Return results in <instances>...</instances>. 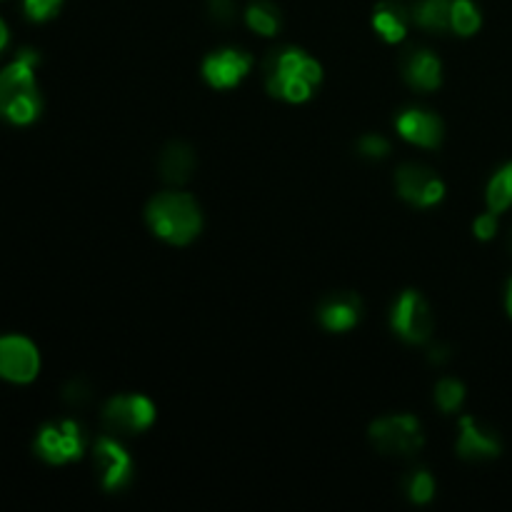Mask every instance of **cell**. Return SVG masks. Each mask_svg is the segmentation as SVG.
Listing matches in <instances>:
<instances>
[{
	"mask_svg": "<svg viewBox=\"0 0 512 512\" xmlns=\"http://www.w3.org/2000/svg\"><path fill=\"white\" fill-rule=\"evenodd\" d=\"M263 73L268 93L288 103H305L323 80V68L318 60L300 48L270 50L268 58L263 60Z\"/></svg>",
	"mask_w": 512,
	"mask_h": 512,
	"instance_id": "obj_1",
	"label": "cell"
},
{
	"mask_svg": "<svg viewBox=\"0 0 512 512\" xmlns=\"http://www.w3.org/2000/svg\"><path fill=\"white\" fill-rule=\"evenodd\" d=\"M35 50H20L18 58L0 70V118L13 125H28L38 120L43 110L38 83H35Z\"/></svg>",
	"mask_w": 512,
	"mask_h": 512,
	"instance_id": "obj_2",
	"label": "cell"
},
{
	"mask_svg": "<svg viewBox=\"0 0 512 512\" xmlns=\"http://www.w3.org/2000/svg\"><path fill=\"white\" fill-rule=\"evenodd\" d=\"M145 220L160 240L170 245H188L203 230V213L188 193H158L145 208Z\"/></svg>",
	"mask_w": 512,
	"mask_h": 512,
	"instance_id": "obj_3",
	"label": "cell"
},
{
	"mask_svg": "<svg viewBox=\"0 0 512 512\" xmlns=\"http://www.w3.org/2000/svg\"><path fill=\"white\" fill-rule=\"evenodd\" d=\"M370 443L385 455H415L425 443L423 425L415 415H385L370 425Z\"/></svg>",
	"mask_w": 512,
	"mask_h": 512,
	"instance_id": "obj_4",
	"label": "cell"
},
{
	"mask_svg": "<svg viewBox=\"0 0 512 512\" xmlns=\"http://www.w3.org/2000/svg\"><path fill=\"white\" fill-rule=\"evenodd\" d=\"M433 313L418 290H405L390 308V328L400 340L410 345H423L433 338Z\"/></svg>",
	"mask_w": 512,
	"mask_h": 512,
	"instance_id": "obj_5",
	"label": "cell"
},
{
	"mask_svg": "<svg viewBox=\"0 0 512 512\" xmlns=\"http://www.w3.org/2000/svg\"><path fill=\"white\" fill-rule=\"evenodd\" d=\"M155 423V405L145 395H118L110 398L103 408V425L108 435L130 438Z\"/></svg>",
	"mask_w": 512,
	"mask_h": 512,
	"instance_id": "obj_6",
	"label": "cell"
},
{
	"mask_svg": "<svg viewBox=\"0 0 512 512\" xmlns=\"http://www.w3.org/2000/svg\"><path fill=\"white\" fill-rule=\"evenodd\" d=\"M35 453L50 465H65L80 460L85 453V433L75 420H60L40 428L35 438Z\"/></svg>",
	"mask_w": 512,
	"mask_h": 512,
	"instance_id": "obj_7",
	"label": "cell"
},
{
	"mask_svg": "<svg viewBox=\"0 0 512 512\" xmlns=\"http://www.w3.org/2000/svg\"><path fill=\"white\" fill-rule=\"evenodd\" d=\"M395 188L405 203L415 208H433L445 198V183L430 168L418 163L400 165L395 173Z\"/></svg>",
	"mask_w": 512,
	"mask_h": 512,
	"instance_id": "obj_8",
	"label": "cell"
},
{
	"mask_svg": "<svg viewBox=\"0 0 512 512\" xmlns=\"http://www.w3.org/2000/svg\"><path fill=\"white\" fill-rule=\"evenodd\" d=\"M40 373L38 348L20 335L0 338V378L10 383H30Z\"/></svg>",
	"mask_w": 512,
	"mask_h": 512,
	"instance_id": "obj_9",
	"label": "cell"
},
{
	"mask_svg": "<svg viewBox=\"0 0 512 512\" xmlns=\"http://www.w3.org/2000/svg\"><path fill=\"white\" fill-rule=\"evenodd\" d=\"M250 68H253V58L245 50L220 48L203 60V78L208 80L210 88L230 90L248 78Z\"/></svg>",
	"mask_w": 512,
	"mask_h": 512,
	"instance_id": "obj_10",
	"label": "cell"
},
{
	"mask_svg": "<svg viewBox=\"0 0 512 512\" xmlns=\"http://www.w3.org/2000/svg\"><path fill=\"white\" fill-rule=\"evenodd\" d=\"M93 455L105 493H120L133 480V460H130L128 450L115 438H110V435L100 438L95 443Z\"/></svg>",
	"mask_w": 512,
	"mask_h": 512,
	"instance_id": "obj_11",
	"label": "cell"
},
{
	"mask_svg": "<svg viewBox=\"0 0 512 512\" xmlns=\"http://www.w3.org/2000/svg\"><path fill=\"white\" fill-rule=\"evenodd\" d=\"M395 128L408 143L420 145V148H438L443 143L445 125L438 113L428 108H405L395 118Z\"/></svg>",
	"mask_w": 512,
	"mask_h": 512,
	"instance_id": "obj_12",
	"label": "cell"
},
{
	"mask_svg": "<svg viewBox=\"0 0 512 512\" xmlns=\"http://www.w3.org/2000/svg\"><path fill=\"white\" fill-rule=\"evenodd\" d=\"M405 83L420 93H433L443 83V63L438 55L428 48H413L400 60Z\"/></svg>",
	"mask_w": 512,
	"mask_h": 512,
	"instance_id": "obj_13",
	"label": "cell"
},
{
	"mask_svg": "<svg viewBox=\"0 0 512 512\" xmlns=\"http://www.w3.org/2000/svg\"><path fill=\"white\" fill-rule=\"evenodd\" d=\"M455 450L463 460H493L503 450V443L480 420H475L473 415H465V418H460V435Z\"/></svg>",
	"mask_w": 512,
	"mask_h": 512,
	"instance_id": "obj_14",
	"label": "cell"
},
{
	"mask_svg": "<svg viewBox=\"0 0 512 512\" xmlns=\"http://www.w3.org/2000/svg\"><path fill=\"white\" fill-rule=\"evenodd\" d=\"M363 318V300L355 293H333L318 305V320L330 333H348Z\"/></svg>",
	"mask_w": 512,
	"mask_h": 512,
	"instance_id": "obj_15",
	"label": "cell"
},
{
	"mask_svg": "<svg viewBox=\"0 0 512 512\" xmlns=\"http://www.w3.org/2000/svg\"><path fill=\"white\" fill-rule=\"evenodd\" d=\"M195 165H198L195 150L188 143H180V140H173V143L165 145L158 158L160 178L170 185L188 183L195 173Z\"/></svg>",
	"mask_w": 512,
	"mask_h": 512,
	"instance_id": "obj_16",
	"label": "cell"
},
{
	"mask_svg": "<svg viewBox=\"0 0 512 512\" xmlns=\"http://www.w3.org/2000/svg\"><path fill=\"white\" fill-rule=\"evenodd\" d=\"M410 20H413V15L408 13V8H403L400 3H393V0H383L373 10V28L378 30V35L385 43H400V40H405Z\"/></svg>",
	"mask_w": 512,
	"mask_h": 512,
	"instance_id": "obj_17",
	"label": "cell"
},
{
	"mask_svg": "<svg viewBox=\"0 0 512 512\" xmlns=\"http://www.w3.org/2000/svg\"><path fill=\"white\" fill-rule=\"evenodd\" d=\"M453 0H420L413 8V23L428 33H448Z\"/></svg>",
	"mask_w": 512,
	"mask_h": 512,
	"instance_id": "obj_18",
	"label": "cell"
},
{
	"mask_svg": "<svg viewBox=\"0 0 512 512\" xmlns=\"http://www.w3.org/2000/svg\"><path fill=\"white\" fill-rule=\"evenodd\" d=\"M245 23L255 33L265 35V38H273L280 30V10L270 0H253L248 5V10H245Z\"/></svg>",
	"mask_w": 512,
	"mask_h": 512,
	"instance_id": "obj_19",
	"label": "cell"
},
{
	"mask_svg": "<svg viewBox=\"0 0 512 512\" xmlns=\"http://www.w3.org/2000/svg\"><path fill=\"white\" fill-rule=\"evenodd\" d=\"M488 208L493 213H503L512 205V163L503 165L488 183Z\"/></svg>",
	"mask_w": 512,
	"mask_h": 512,
	"instance_id": "obj_20",
	"label": "cell"
},
{
	"mask_svg": "<svg viewBox=\"0 0 512 512\" xmlns=\"http://www.w3.org/2000/svg\"><path fill=\"white\" fill-rule=\"evenodd\" d=\"M483 25L480 18V10L473 0H453V10H450V30H455L458 35L468 38L475 35Z\"/></svg>",
	"mask_w": 512,
	"mask_h": 512,
	"instance_id": "obj_21",
	"label": "cell"
},
{
	"mask_svg": "<svg viewBox=\"0 0 512 512\" xmlns=\"http://www.w3.org/2000/svg\"><path fill=\"white\" fill-rule=\"evenodd\" d=\"M403 490H405V495H408L410 503H415V505L430 503L435 495L433 475H430L425 468L410 470L403 480Z\"/></svg>",
	"mask_w": 512,
	"mask_h": 512,
	"instance_id": "obj_22",
	"label": "cell"
},
{
	"mask_svg": "<svg viewBox=\"0 0 512 512\" xmlns=\"http://www.w3.org/2000/svg\"><path fill=\"white\" fill-rule=\"evenodd\" d=\"M465 400V385L455 378H443L435 385V403L443 413H455Z\"/></svg>",
	"mask_w": 512,
	"mask_h": 512,
	"instance_id": "obj_23",
	"label": "cell"
},
{
	"mask_svg": "<svg viewBox=\"0 0 512 512\" xmlns=\"http://www.w3.org/2000/svg\"><path fill=\"white\" fill-rule=\"evenodd\" d=\"M25 15L35 23H45L53 15H58V10L63 8V0H23Z\"/></svg>",
	"mask_w": 512,
	"mask_h": 512,
	"instance_id": "obj_24",
	"label": "cell"
},
{
	"mask_svg": "<svg viewBox=\"0 0 512 512\" xmlns=\"http://www.w3.org/2000/svg\"><path fill=\"white\" fill-rule=\"evenodd\" d=\"M358 153L368 160H380L390 153V143L383 135H363V138L358 140Z\"/></svg>",
	"mask_w": 512,
	"mask_h": 512,
	"instance_id": "obj_25",
	"label": "cell"
},
{
	"mask_svg": "<svg viewBox=\"0 0 512 512\" xmlns=\"http://www.w3.org/2000/svg\"><path fill=\"white\" fill-rule=\"evenodd\" d=\"M208 18L218 25H230L235 20L233 0H208Z\"/></svg>",
	"mask_w": 512,
	"mask_h": 512,
	"instance_id": "obj_26",
	"label": "cell"
},
{
	"mask_svg": "<svg viewBox=\"0 0 512 512\" xmlns=\"http://www.w3.org/2000/svg\"><path fill=\"white\" fill-rule=\"evenodd\" d=\"M90 398H93V393H90V388L83 380H70V383L65 385L63 400L68 405H73V408H83Z\"/></svg>",
	"mask_w": 512,
	"mask_h": 512,
	"instance_id": "obj_27",
	"label": "cell"
},
{
	"mask_svg": "<svg viewBox=\"0 0 512 512\" xmlns=\"http://www.w3.org/2000/svg\"><path fill=\"white\" fill-rule=\"evenodd\" d=\"M473 233L478 240H493L495 233H498V213H483L473 223Z\"/></svg>",
	"mask_w": 512,
	"mask_h": 512,
	"instance_id": "obj_28",
	"label": "cell"
},
{
	"mask_svg": "<svg viewBox=\"0 0 512 512\" xmlns=\"http://www.w3.org/2000/svg\"><path fill=\"white\" fill-rule=\"evenodd\" d=\"M450 358V350L448 345H435V348H430V363H438L443 365L445 360Z\"/></svg>",
	"mask_w": 512,
	"mask_h": 512,
	"instance_id": "obj_29",
	"label": "cell"
},
{
	"mask_svg": "<svg viewBox=\"0 0 512 512\" xmlns=\"http://www.w3.org/2000/svg\"><path fill=\"white\" fill-rule=\"evenodd\" d=\"M8 40H10L8 25H5L3 18H0V53H3V50H5V45H8Z\"/></svg>",
	"mask_w": 512,
	"mask_h": 512,
	"instance_id": "obj_30",
	"label": "cell"
},
{
	"mask_svg": "<svg viewBox=\"0 0 512 512\" xmlns=\"http://www.w3.org/2000/svg\"><path fill=\"white\" fill-rule=\"evenodd\" d=\"M505 308H508V313L512 318V280L508 283V293H505Z\"/></svg>",
	"mask_w": 512,
	"mask_h": 512,
	"instance_id": "obj_31",
	"label": "cell"
},
{
	"mask_svg": "<svg viewBox=\"0 0 512 512\" xmlns=\"http://www.w3.org/2000/svg\"><path fill=\"white\" fill-rule=\"evenodd\" d=\"M508 248H510V253H512V230H510V238H508Z\"/></svg>",
	"mask_w": 512,
	"mask_h": 512,
	"instance_id": "obj_32",
	"label": "cell"
}]
</instances>
